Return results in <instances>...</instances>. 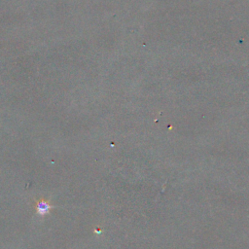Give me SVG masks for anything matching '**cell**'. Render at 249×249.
Here are the masks:
<instances>
[{
    "instance_id": "6da1fadb",
    "label": "cell",
    "mask_w": 249,
    "mask_h": 249,
    "mask_svg": "<svg viewBox=\"0 0 249 249\" xmlns=\"http://www.w3.org/2000/svg\"><path fill=\"white\" fill-rule=\"evenodd\" d=\"M34 207H35L36 213L38 215H40V216H45V215L50 214V211L54 207V205L51 204V201L49 200L39 199L35 200Z\"/></svg>"
}]
</instances>
